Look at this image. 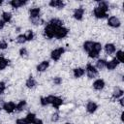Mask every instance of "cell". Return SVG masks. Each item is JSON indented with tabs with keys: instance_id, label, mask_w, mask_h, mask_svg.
<instances>
[{
	"instance_id": "13",
	"label": "cell",
	"mask_w": 124,
	"mask_h": 124,
	"mask_svg": "<svg viewBox=\"0 0 124 124\" xmlns=\"http://www.w3.org/2000/svg\"><path fill=\"white\" fill-rule=\"evenodd\" d=\"M27 3H28V1H26V0H11L9 2L11 7L14 8V9H18V8L26 5Z\"/></svg>"
},
{
	"instance_id": "25",
	"label": "cell",
	"mask_w": 124,
	"mask_h": 124,
	"mask_svg": "<svg viewBox=\"0 0 124 124\" xmlns=\"http://www.w3.org/2000/svg\"><path fill=\"white\" fill-rule=\"evenodd\" d=\"M97 7L101 8V9H104L105 11L108 12V9H109V3L107 2V1H98V2H97Z\"/></svg>"
},
{
	"instance_id": "17",
	"label": "cell",
	"mask_w": 124,
	"mask_h": 124,
	"mask_svg": "<svg viewBox=\"0 0 124 124\" xmlns=\"http://www.w3.org/2000/svg\"><path fill=\"white\" fill-rule=\"evenodd\" d=\"M41 15V8L40 7H32L29 9V16L30 18H36L39 17Z\"/></svg>"
},
{
	"instance_id": "41",
	"label": "cell",
	"mask_w": 124,
	"mask_h": 124,
	"mask_svg": "<svg viewBox=\"0 0 124 124\" xmlns=\"http://www.w3.org/2000/svg\"><path fill=\"white\" fill-rule=\"evenodd\" d=\"M16 124H28L25 118H18L16 120Z\"/></svg>"
},
{
	"instance_id": "11",
	"label": "cell",
	"mask_w": 124,
	"mask_h": 124,
	"mask_svg": "<svg viewBox=\"0 0 124 124\" xmlns=\"http://www.w3.org/2000/svg\"><path fill=\"white\" fill-rule=\"evenodd\" d=\"M85 109H86V111H87L88 113L93 114V113L98 109V105H97V103H95L94 101H89V102H87V104H86Z\"/></svg>"
},
{
	"instance_id": "1",
	"label": "cell",
	"mask_w": 124,
	"mask_h": 124,
	"mask_svg": "<svg viewBox=\"0 0 124 124\" xmlns=\"http://www.w3.org/2000/svg\"><path fill=\"white\" fill-rule=\"evenodd\" d=\"M65 53V48L63 46H59L57 48H54L51 50L50 52V58L53 60V61H59L60 58L62 57V55Z\"/></svg>"
},
{
	"instance_id": "5",
	"label": "cell",
	"mask_w": 124,
	"mask_h": 124,
	"mask_svg": "<svg viewBox=\"0 0 124 124\" xmlns=\"http://www.w3.org/2000/svg\"><path fill=\"white\" fill-rule=\"evenodd\" d=\"M93 15H94V16L96 17V18H98V19H103V18H106V17H108V12L107 11H105L104 9H101V8H99V7H94V9H93Z\"/></svg>"
},
{
	"instance_id": "15",
	"label": "cell",
	"mask_w": 124,
	"mask_h": 124,
	"mask_svg": "<svg viewBox=\"0 0 124 124\" xmlns=\"http://www.w3.org/2000/svg\"><path fill=\"white\" fill-rule=\"evenodd\" d=\"M104 48H105V51L108 55H111L116 51V46L112 43H107L105 45Z\"/></svg>"
},
{
	"instance_id": "32",
	"label": "cell",
	"mask_w": 124,
	"mask_h": 124,
	"mask_svg": "<svg viewBox=\"0 0 124 124\" xmlns=\"http://www.w3.org/2000/svg\"><path fill=\"white\" fill-rule=\"evenodd\" d=\"M30 22L33 25H41V24L44 23V19H42L39 16V17H36V18H30Z\"/></svg>"
},
{
	"instance_id": "26",
	"label": "cell",
	"mask_w": 124,
	"mask_h": 124,
	"mask_svg": "<svg viewBox=\"0 0 124 124\" xmlns=\"http://www.w3.org/2000/svg\"><path fill=\"white\" fill-rule=\"evenodd\" d=\"M106 64H107V61H106L105 59H99V60H97V62H96L95 68H96L97 70H103V69L106 68Z\"/></svg>"
},
{
	"instance_id": "29",
	"label": "cell",
	"mask_w": 124,
	"mask_h": 124,
	"mask_svg": "<svg viewBox=\"0 0 124 124\" xmlns=\"http://www.w3.org/2000/svg\"><path fill=\"white\" fill-rule=\"evenodd\" d=\"M119 63H124V51L122 49H119L116 51V57H115Z\"/></svg>"
},
{
	"instance_id": "3",
	"label": "cell",
	"mask_w": 124,
	"mask_h": 124,
	"mask_svg": "<svg viewBox=\"0 0 124 124\" xmlns=\"http://www.w3.org/2000/svg\"><path fill=\"white\" fill-rule=\"evenodd\" d=\"M84 70H85V73H86V76H87L88 78H95L98 76V74H99V72L95 68V66H93L90 63H88L86 65V67H85Z\"/></svg>"
},
{
	"instance_id": "19",
	"label": "cell",
	"mask_w": 124,
	"mask_h": 124,
	"mask_svg": "<svg viewBox=\"0 0 124 124\" xmlns=\"http://www.w3.org/2000/svg\"><path fill=\"white\" fill-rule=\"evenodd\" d=\"M37 84H38L37 80H36L33 77H31V76H30V77L26 79V81H25V86H26L27 88H30V89L35 88V87L37 86Z\"/></svg>"
},
{
	"instance_id": "7",
	"label": "cell",
	"mask_w": 124,
	"mask_h": 124,
	"mask_svg": "<svg viewBox=\"0 0 124 124\" xmlns=\"http://www.w3.org/2000/svg\"><path fill=\"white\" fill-rule=\"evenodd\" d=\"M84 13H85V9L83 7H78L74 10V13H73V16L76 20H81L83 18V16H84Z\"/></svg>"
},
{
	"instance_id": "34",
	"label": "cell",
	"mask_w": 124,
	"mask_h": 124,
	"mask_svg": "<svg viewBox=\"0 0 124 124\" xmlns=\"http://www.w3.org/2000/svg\"><path fill=\"white\" fill-rule=\"evenodd\" d=\"M16 42L17 44H20V45L24 44V43L26 42V40H25V38H24V35H23V34L17 35V36L16 37Z\"/></svg>"
},
{
	"instance_id": "23",
	"label": "cell",
	"mask_w": 124,
	"mask_h": 124,
	"mask_svg": "<svg viewBox=\"0 0 124 124\" xmlns=\"http://www.w3.org/2000/svg\"><path fill=\"white\" fill-rule=\"evenodd\" d=\"M9 63H10L9 59L5 58L4 56H0V71H2V70H4V69H6V68H7V66L9 65Z\"/></svg>"
},
{
	"instance_id": "31",
	"label": "cell",
	"mask_w": 124,
	"mask_h": 124,
	"mask_svg": "<svg viewBox=\"0 0 124 124\" xmlns=\"http://www.w3.org/2000/svg\"><path fill=\"white\" fill-rule=\"evenodd\" d=\"M102 47H103V46H102V44H101L100 42H94V45H93V48H92V50H94V51H96V52L100 53V52L102 51Z\"/></svg>"
},
{
	"instance_id": "27",
	"label": "cell",
	"mask_w": 124,
	"mask_h": 124,
	"mask_svg": "<svg viewBox=\"0 0 124 124\" xmlns=\"http://www.w3.org/2000/svg\"><path fill=\"white\" fill-rule=\"evenodd\" d=\"M61 105H63V99H62L61 97H57V96H56L55 99H54V102L52 103V107H53L55 109H58Z\"/></svg>"
},
{
	"instance_id": "33",
	"label": "cell",
	"mask_w": 124,
	"mask_h": 124,
	"mask_svg": "<svg viewBox=\"0 0 124 124\" xmlns=\"http://www.w3.org/2000/svg\"><path fill=\"white\" fill-rule=\"evenodd\" d=\"M59 119H60V114H59V112H57V111L54 112V113H52L51 116H50V121H51L52 123H56V122H58Z\"/></svg>"
},
{
	"instance_id": "28",
	"label": "cell",
	"mask_w": 124,
	"mask_h": 124,
	"mask_svg": "<svg viewBox=\"0 0 124 124\" xmlns=\"http://www.w3.org/2000/svg\"><path fill=\"white\" fill-rule=\"evenodd\" d=\"M23 35H24V38H25L26 41H32L34 39V32L32 30H30V29L26 30Z\"/></svg>"
},
{
	"instance_id": "8",
	"label": "cell",
	"mask_w": 124,
	"mask_h": 124,
	"mask_svg": "<svg viewBox=\"0 0 124 124\" xmlns=\"http://www.w3.org/2000/svg\"><path fill=\"white\" fill-rule=\"evenodd\" d=\"M92 86H93V88H94L95 90L101 91V90H103V89L105 88L106 82H105V80H104L103 78H97V79H95L94 82L92 83Z\"/></svg>"
},
{
	"instance_id": "9",
	"label": "cell",
	"mask_w": 124,
	"mask_h": 124,
	"mask_svg": "<svg viewBox=\"0 0 124 124\" xmlns=\"http://www.w3.org/2000/svg\"><path fill=\"white\" fill-rule=\"evenodd\" d=\"M16 104H15L12 101H9V102H5L4 107H3V109L7 113H13L16 110Z\"/></svg>"
},
{
	"instance_id": "4",
	"label": "cell",
	"mask_w": 124,
	"mask_h": 124,
	"mask_svg": "<svg viewBox=\"0 0 124 124\" xmlns=\"http://www.w3.org/2000/svg\"><path fill=\"white\" fill-rule=\"evenodd\" d=\"M68 33H69V29H68V28H66V27H64V26L56 27L54 38H56V39H58V40L64 39L65 37H67Z\"/></svg>"
},
{
	"instance_id": "38",
	"label": "cell",
	"mask_w": 124,
	"mask_h": 124,
	"mask_svg": "<svg viewBox=\"0 0 124 124\" xmlns=\"http://www.w3.org/2000/svg\"><path fill=\"white\" fill-rule=\"evenodd\" d=\"M6 48H8V43H7V41L1 40V41H0V49H1V50H4V49H6Z\"/></svg>"
},
{
	"instance_id": "12",
	"label": "cell",
	"mask_w": 124,
	"mask_h": 124,
	"mask_svg": "<svg viewBox=\"0 0 124 124\" xmlns=\"http://www.w3.org/2000/svg\"><path fill=\"white\" fill-rule=\"evenodd\" d=\"M48 6L51 8H56V9H63L65 7V2L61 0H50L48 2Z\"/></svg>"
},
{
	"instance_id": "21",
	"label": "cell",
	"mask_w": 124,
	"mask_h": 124,
	"mask_svg": "<svg viewBox=\"0 0 124 124\" xmlns=\"http://www.w3.org/2000/svg\"><path fill=\"white\" fill-rule=\"evenodd\" d=\"M27 107V102L25 100H20L17 104H16V110L17 111H22L26 108Z\"/></svg>"
},
{
	"instance_id": "14",
	"label": "cell",
	"mask_w": 124,
	"mask_h": 124,
	"mask_svg": "<svg viewBox=\"0 0 124 124\" xmlns=\"http://www.w3.org/2000/svg\"><path fill=\"white\" fill-rule=\"evenodd\" d=\"M123 94H124L123 89L120 88L119 86H115L113 88V90H112V94L111 95H112V98L114 100H118V99H120V98L123 97Z\"/></svg>"
},
{
	"instance_id": "6",
	"label": "cell",
	"mask_w": 124,
	"mask_h": 124,
	"mask_svg": "<svg viewBox=\"0 0 124 124\" xmlns=\"http://www.w3.org/2000/svg\"><path fill=\"white\" fill-rule=\"evenodd\" d=\"M108 25L112 28H118L121 26V20L116 16H110L108 17Z\"/></svg>"
},
{
	"instance_id": "22",
	"label": "cell",
	"mask_w": 124,
	"mask_h": 124,
	"mask_svg": "<svg viewBox=\"0 0 124 124\" xmlns=\"http://www.w3.org/2000/svg\"><path fill=\"white\" fill-rule=\"evenodd\" d=\"M1 16H2V20H3L5 23H9V22H11L12 17H13L12 14L9 13V12H3L2 15H1Z\"/></svg>"
},
{
	"instance_id": "18",
	"label": "cell",
	"mask_w": 124,
	"mask_h": 124,
	"mask_svg": "<svg viewBox=\"0 0 124 124\" xmlns=\"http://www.w3.org/2000/svg\"><path fill=\"white\" fill-rule=\"evenodd\" d=\"M84 74H85V70L81 67H78V68H75L73 70V76L76 78H79L83 77Z\"/></svg>"
},
{
	"instance_id": "16",
	"label": "cell",
	"mask_w": 124,
	"mask_h": 124,
	"mask_svg": "<svg viewBox=\"0 0 124 124\" xmlns=\"http://www.w3.org/2000/svg\"><path fill=\"white\" fill-rule=\"evenodd\" d=\"M119 65V62L116 58H113L109 61H107V64H106V68L108 70V71H113L114 69H116Z\"/></svg>"
},
{
	"instance_id": "2",
	"label": "cell",
	"mask_w": 124,
	"mask_h": 124,
	"mask_svg": "<svg viewBox=\"0 0 124 124\" xmlns=\"http://www.w3.org/2000/svg\"><path fill=\"white\" fill-rule=\"evenodd\" d=\"M57 26H53L50 23H47L44 29V35L47 39H52L55 36V29ZM59 27V26H58Z\"/></svg>"
},
{
	"instance_id": "42",
	"label": "cell",
	"mask_w": 124,
	"mask_h": 124,
	"mask_svg": "<svg viewBox=\"0 0 124 124\" xmlns=\"http://www.w3.org/2000/svg\"><path fill=\"white\" fill-rule=\"evenodd\" d=\"M32 124H44V122H43L42 119H40V118H36Z\"/></svg>"
},
{
	"instance_id": "10",
	"label": "cell",
	"mask_w": 124,
	"mask_h": 124,
	"mask_svg": "<svg viewBox=\"0 0 124 124\" xmlns=\"http://www.w3.org/2000/svg\"><path fill=\"white\" fill-rule=\"evenodd\" d=\"M48 67H49V61L48 60H43L37 65L36 70L39 73H43V72H46L48 69Z\"/></svg>"
},
{
	"instance_id": "37",
	"label": "cell",
	"mask_w": 124,
	"mask_h": 124,
	"mask_svg": "<svg viewBox=\"0 0 124 124\" xmlns=\"http://www.w3.org/2000/svg\"><path fill=\"white\" fill-rule=\"evenodd\" d=\"M55 95H47L46 97V101H47V104L49 105H52V103L54 102V99H55Z\"/></svg>"
},
{
	"instance_id": "20",
	"label": "cell",
	"mask_w": 124,
	"mask_h": 124,
	"mask_svg": "<svg viewBox=\"0 0 124 124\" xmlns=\"http://www.w3.org/2000/svg\"><path fill=\"white\" fill-rule=\"evenodd\" d=\"M93 45H94V42L88 40V41H85V42L83 43L82 47H83V49H84L86 52H90V51L92 50V48H93Z\"/></svg>"
},
{
	"instance_id": "40",
	"label": "cell",
	"mask_w": 124,
	"mask_h": 124,
	"mask_svg": "<svg viewBox=\"0 0 124 124\" xmlns=\"http://www.w3.org/2000/svg\"><path fill=\"white\" fill-rule=\"evenodd\" d=\"M40 104H41L42 107H46L48 105L46 97H40Z\"/></svg>"
},
{
	"instance_id": "44",
	"label": "cell",
	"mask_w": 124,
	"mask_h": 124,
	"mask_svg": "<svg viewBox=\"0 0 124 124\" xmlns=\"http://www.w3.org/2000/svg\"><path fill=\"white\" fill-rule=\"evenodd\" d=\"M4 26H5V22L2 19H0V30H2L4 28Z\"/></svg>"
},
{
	"instance_id": "36",
	"label": "cell",
	"mask_w": 124,
	"mask_h": 124,
	"mask_svg": "<svg viewBox=\"0 0 124 124\" xmlns=\"http://www.w3.org/2000/svg\"><path fill=\"white\" fill-rule=\"evenodd\" d=\"M62 81H63L62 78H60V77H54L52 78V82H53L54 85H60L62 83Z\"/></svg>"
},
{
	"instance_id": "30",
	"label": "cell",
	"mask_w": 124,
	"mask_h": 124,
	"mask_svg": "<svg viewBox=\"0 0 124 124\" xmlns=\"http://www.w3.org/2000/svg\"><path fill=\"white\" fill-rule=\"evenodd\" d=\"M25 119H26V121L28 122V124H32V123L34 122V120L36 119V114L33 113V112H29V113L26 115Z\"/></svg>"
},
{
	"instance_id": "35",
	"label": "cell",
	"mask_w": 124,
	"mask_h": 124,
	"mask_svg": "<svg viewBox=\"0 0 124 124\" xmlns=\"http://www.w3.org/2000/svg\"><path fill=\"white\" fill-rule=\"evenodd\" d=\"M18 54L21 56V57H23V58H25V57H27L28 56V50H27V48L26 47H21L20 49H19V51H18Z\"/></svg>"
},
{
	"instance_id": "39",
	"label": "cell",
	"mask_w": 124,
	"mask_h": 124,
	"mask_svg": "<svg viewBox=\"0 0 124 124\" xmlns=\"http://www.w3.org/2000/svg\"><path fill=\"white\" fill-rule=\"evenodd\" d=\"M6 88H7L6 82H4V81H0V95L4 94V92H5Z\"/></svg>"
},
{
	"instance_id": "24",
	"label": "cell",
	"mask_w": 124,
	"mask_h": 124,
	"mask_svg": "<svg viewBox=\"0 0 124 124\" xmlns=\"http://www.w3.org/2000/svg\"><path fill=\"white\" fill-rule=\"evenodd\" d=\"M48 23H50L51 25H53V26H63V20L62 19H60V18H57V17H53V18H51L49 21H48Z\"/></svg>"
},
{
	"instance_id": "45",
	"label": "cell",
	"mask_w": 124,
	"mask_h": 124,
	"mask_svg": "<svg viewBox=\"0 0 124 124\" xmlns=\"http://www.w3.org/2000/svg\"><path fill=\"white\" fill-rule=\"evenodd\" d=\"M4 104H5V101H4V100H0V109H1V108L3 109Z\"/></svg>"
},
{
	"instance_id": "43",
	"label": "cell",
	"mask_w": 124,
	"mask_h": 124,
	"mask_svg": "<svg viewBox=\"0 0 124 124\" xmlns=\"http://www.w3.org/2000/svg\"><path fill=\"white\" fill-rule=\"evenodd\" d=\"M118 102H119V104H120V107L123 108V107H124V99H123V97L120 98V99H118Z\"/></svg>"
},
{
	"instance_id": "46",
	"label": "cell",
	"mask_w": 124,
	"mask_h": 124,
	"mask_svg": "<svg viewBox=\"0 0 124 124\" xmlns=\"http://www.w3.org/2000/svg\"><path fill=\"white\" fill-rule=\"evenodd\" d=\"M65 124H72V123H70V122H66Z\"/></svg>"
}]
</instances>
